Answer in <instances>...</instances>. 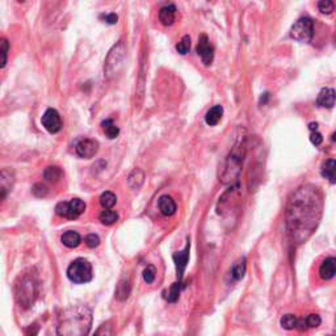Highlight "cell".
<instances>
[{"instance_id":"6","label":"cell","mask_w":336,"mask_h":336,"mask_svg":"<svg viewBox=\"0 0 336 336\" xmlns=\"http://www.w3.org/2000/svg\"><path fill=\"white\" fill-rule=\"evenodd\" d=\"M67 277L74 284H86L93 277L92 265L86 259H76L67 268Z\"/></svg>"},{"instance_id":"30","label":"cell","mask_w":336,"mask_h":336,"mask_svg":"<svg viewBox=\"0 0 336 336\" xmlns=\"http://www.w3.org/2000/svg\"><path fill=\"white\" fill-rule=\"evenodd\" d=\"M318 9L323 15H330V13L333 12V9H335V3L331 2V0H322V2L318 3Z\"/></svg>"},{"instance_id":"21","label":"cell","mask_w":336,"mask_h":336,"mask_svg":"<svg viewBox=\"0 0 336 336\" xmlns=\"http://www.w3.org/2000/svg\"><path fill=\"white\" fill-rule=\"evenodd\" d=\"M144 181V174L142 170L139 168H135L134 171L129 175V179H128V184L132 189H139L141 185Z\"/></svg>"},{"instance_id":"29","label":"cell","mask_w":336,"mask_h":336,"mask_svg":"<svg viewBox=\"0 0 336 336\" xmlns=\"http://www.w3.org/2000/svg\"><path fill=\"white\" fill-rule=\"evenodd\" d=\"M181 285H183V282L177 281L171 286V289H170V293H168V301H170V302L174 303L179 300V297H180V291H181Z\"/></svg>"},{"instance_id":"40","label":"cell","mask_w":336,"mask_h":336,"mask_svg":"<svg viewBox=\"0 0 336 336\" xmlns=\"http://www.w3.org/2000/svg\"><path fill=\"white\" fill-rule=\"evenodd\" d=\"M37 332H38V326H37V324H33V326H30V327L28 328L27 336H36Z\"/></svg>"},{"instance_id":"3","label":"cell","mask_w":336,"mask_h":336,"mask_svg":"<svg viewBox=\"0 0 336 336\" xmlns=\"http://www.w3.org/2000/svg\"><path fill=\"white\" fill-rule=\"evenodd\" d=\"M244 156H246V144L240 142L230 151L226 162L222 167V171L219 174V180L223 184H233L239 179V175L243 167Z\"/></svg>"},{"instance_id":"23","label":"cell","mask_w":336,"mask_h":336,"mask_svg":"<svg viewBox=\"0 0 336 336\" xmlns=\"http://www.w3.org/2000/svg\"><path fill=\"white\" fill-rule=\"evenodd\" d=\"M102 130H104L105 135L108 137L109 139H114L117 138L118 134H120V129H118V126L113 122V120L108 118V120H104L101 122Z\"/></svg>"},{"instance_id":"18","label":"cell","mask_w":336,"mask_h":336,"mask_svg":"<svg viewBox=\"0 0 336 336\" xmlns=\"http://www.w3.org/2000/svg\"><path fill=\"white\" fill-rule=\"evenodd\" d=\"M322 176L331 184H336V159H328L322 164Z\"/></svg>"},{"instance_id":"33","label":"cell","mask_w":336,"mask_h":336,"mask_svg":"<svg viewBox=\"0 0 336 336\" xmlns=\"http://www.w3.org/2000/svg\"><path fill=\"white\" fill-rule=\"evenodd\" d=\"M155 276H156L155 267H154V265H147L146 269L143 270L144 282H147V284H151V282H154V280H155Z\"/></svg>"},{"instance_id":"25","label":"cell","mask_w":336,"mask_h":336,"mask_svg":"<svg viewBox=\"0 0 336 336\" xmlns=\"http://www.w3.org/2000/svg\"><path fill=\"white\" fill-rule=\"evenodd\" d=\"M244 273H246V259H240L233 265V269H231V277L235 280V281H239L244 277Z\"/></svg>"},{"instance_id":"27","label":"cell","mask_w":336,"mask_h":336,"mask_svg":"<svg viewBox=\"0 0 336 336\" xmlns=\"http://www.w3.org/2000/svg\"><path fill=\"white\" fill-rule=\"evenodd\" d=\"M298 321H300V318H297L296 315L286 314L282 317L280 323H281V327L285 330H294L298 327Z\"/></svg>"},{"instance_id":"31","label":"cell","mask_w":336,"mask_h":336,"mask_svg":"<svg viewBox=\"0 0 336 336\" xmlns=\"http://www.w3.org/2000/svg\"><path fill=\"white\" fill-rule=\"evenodd\" d=\"M189 49H191V37L184 36L183 38H181V41L176 45V50L177 53H180V54L184 55L188 53Z\"/></svg>"},{"instance_id":"14","label":"cell","mask_w":336,"mask_h":336,"mask_svg":"<svg viewBox=\"0 0 336 336\" xmlns=\"http://www.w3.org/2000/svg\"><path fill=\"white\" fill-rule=\"evenodd\" d=\"M319 276L323 280H331L336 276V258H326L319 265Z\"/></svg>"},{"instance_id":"20","label":"cell","mask_w":336,"mask_h":336,"mask_svg":"<svg viewBox=\"0 0 336 336\" xmlns=\"http://www.w3.org/2000/svg\"><path fill=\"white\" fill-rule=\"evenodd\" d=\"M60 240H62V243L66 247H69V248H76V247L80 244L81 238L76 231L70 230V231H66V233L62 235Z\"/></svg>"},{"instance_id":"32","label":"cell","mask_w":336,"mask_h":336,"mask_svg":"<svg viewBox=\"0 0 336 336\" xmlns=\"http://www.w3.org/2000/svg\"><path fill=\"white\" fill-rule=\"evenodd\" d=\"M8 41L6 38H2V42H0V54H2V62H0V67L4 69L7 65V55H8Z\"/></svg>"},{"instance_id":"28","label":"cell","mask_w":336,"mask_h":336,"mask_svg":"<svg viewBox=\"0 0 336 336\" xmlns=\"http://www.w3.org/2000/svg\"><path fill=\"white\" fill-rule=\"evenodd\" d=\"M116 202H117V197H116V195H114L113 192L107 191V192H104L100 196V204H101V206L104 207V209H111V207H113L114 205H116Z\"/></svg>"},{"instance_id":"22","label":"cell","mask_w":336,"mask_h":336,"mask_svg":"<svg viewBox=\"0 0 336 336\" xmlns=\"http://www.w3.org/2000/svg\"><path fill=\"white\" fill-rule=\"evenodd\" d=\"M62 175V170L59 167H57V165H49L44 171V179L46 181H50V183H57V181L60 180Z\"/></svg>"},{"instance_id":"24","label":"cell","mask_w":336,"mask_h":336,"mask_svg":"<svg viewBox=\"0 0 336 336\" xmlns=\"http://www.w3.org/2000/svg\"><path fill=\"white\" fill-rule=\"evenodd\" d=\"M132 286H130V281L128 279H123L118 282L117 289H116V297L120 301H125L129 297Z\"/></svg>"},{"instance_id":"26","label":"cell","mask_w":336,"mask_h":336,"mask_svg":"<svg viewBox=\"0 0 336 336\" xmlns=\"http://www.w3.org/2000/svg\"><path fill=\"white\" fill-rule=\"evenodd\" d=\"M99 219H100V221H101L102 225L111 226V225H113V223L117 222L118 214L116 213V212H114V210L105 209V210H102L101 213H100Z\"/></svg>"},{"instance_id":"34","label":"cell","mask_w":336,"mask_h":336,"mask_svg":"<svg viewBox=\"0 0 336 336\" xmlns=\"http://www.w3.org/2000/svg\"><path fill=\"white\" fill-rule=\"evenodd\" d=\"M305 319H306L307 328H317L322 323V319L318 314H310Z\"/></svg>"},{"instance_id":"37","label":"cell","mask_w":336,"mask_h":336,"mask_svg":"<svg viewBox=\"0 0 336 336\" xmlns=\"http://www.w3.org/2000/svg\"><path fill=\"white\" fill-rule=\"evenodd\" d=\"M32 192H33V195L37 196V197H44V196L48 195L49 191L44 184H36V185L32 188Z\"/></svg>"},{"instance_id":"13","label":"cell","mask_w":336,"mask_h":336,"mask_svg":"<svg viewBox=\"0 0 336 336\" xmlns=\"http://www.w3.org/2000/svg\"><path fill=\"white\" fill-rule=\"evenodd\" d=\"M13 183H15V174L9 168H3L0 174V196L2 198H6L7 193L11 191Z\"/></svg>"},{"instance_id":"9","label":"cell","mask_w":336,"mask_h":336,"mask_svg":"<svg viewBox=\"0 0 336 336\" xmlns=\"http://www.w3.org/2000/svg\"><path fill=\"white\" fill-rule=\"evenodd\" d=\"M41 123L51 134L58 133L62 129V118H60L59 113L53 108H49L45 113L42 114Z\"/></svg>"},{"instance_id":"1","label":"cell","mask_w":336,"mask_h":336,"mask_svg":"<svg viewBox=\"0 0 336 336\" xmlns=\"http://www.w3.org/2000/svg\"><path fill=\"white\" fill-rule=\"evenodd\" d=\"M323 214V195L318 186L305 184L290 195L286 205V228L296 244L306 242Z\"/></svg>"},{"instance_id":"10","label":"cell","mask_w":336,"mask_h":336,"mask_svg":"<svg viewBox=\"0 0 336 336\" xmlns=\"http://www.w3.org/2000/svg\"><path fill=\"white\" fill-rule=\"evenodd\" d=\"M189 249H191V242L189 239L186 240V244L181 251H177L174 254V261L175 265H176V272H177V281L183 282L184 272H185L186 264H188L189 260Z\"/></svg>"},{"instance_id":"7","label":"cell","mask_w":336,"mask_h":336,"mask_svg":"<svg viewBox=\"0 0 336 336\" xmlns=\"http://www.w3.org/2000/svg\"><path fill=\"white\" fill-rule=\"evenodd\" d=\"M290 36L296 41L310 42L314 36V23L309 17H301L291 27Z\"/></svg>"},{"instance_id":"4","label":"cell","mask_w":336,"mask_h":336,"mask_svg":"<svg viewBox=\"0 0 336 336\" xmlns=\"http://www.w3.org/2000/svg\"><path fill=\"white\" fill-rule=\"evenodd\" d=\"M37 296H38V288H37L36 279L32 275H24L20 277L15 285V297L16 301L20 303V306L24 309L32 307Z\"/></svg>"},{"instance_id":"12","label":"cell","mask_w":336,"mask_h":336,"mask_svg":"<svg viewBox=\"0 0 336 336\" xmlns=\"http://www.w3.org/2000/svg\"><path fill=\"white\" fill-rule=\"evenodd\" d=\"M197 54L201 57L204 65L209 66L213 62L214 58V48L213 45L210 44L209 38H207L206 34H202L200 38H198L197 44Z\"/></svg>"},{"instance_id":"43","label":"cell","mask_w":336,"mask_h":336,"mask_svg":"<svg viewBox=\"0 0 336 336\" xmlns=\"http://www.w3.org/2000/svg\"><path fill=\"white\" fill-rule=\"evenodd\" d=\"M335 44H336V38H335Z\"/></svg>"},{"instance_id":"15","label":"cell","mask_w":336,"mask_h":336,"mask_svg":"<svg viewBox=\"0 0 336 336\" xmlns=\"http://www.w3.org/2000/svg\"><path fill=\"white\" fill-rule=\"evenodd\" d=\"M336 102V91L332 88H323L317 97V105L322 108H332Z\"/></svg>"},{"instance_id":"17","label":"cell","mask_w":336,"mask_h":336,"mask_svg":"<svg viewBox=\"0 0 336 336\" xmlns=\"http://www.w3.org/2000/svg\"><path fill=\"white\" fill-rule=\"evenodd\" d=\"M175 17H176V7L175 4H165L159 11V21L165 27L174 24Z\"/></svg>"},{"instance_id":"2","label":"cell","mask_w":336,"mask_h":336,"mask_svg":"<svg viewBox=\"0 0 336 336\" xmlns=\"http://www.w3.org/2000/svg\"><path fill=\"white\" fill-rule=\"evenodd\" d=\"M92 328V310L87 305H72L60 312L58 336H87Z\"/></svg>"},{"instance_id":"36","label":"cell","mask_w":336,"mask_h":336,"mask_svg":"<svg viewBox=\"0 0 336 336\" xmlns=\"http://www.w3.org/2000/svg\"><path fill=\"white\" fill-rule=\"evenodd\" d=\"M84 242H86V244H87L90 248H96L100 244V238L97 237L96 234H88L87 237H86V239H84Z\"/></svg>"},{"instance_id":"16","label":"cell","mask_w":336,"mask_h":336,"mask_svg":"<svg viewBox=\"0 0 336 336\" xmlns=\"http://www.w3.org/2000/svg\"><path fill=\"white\" fill-rule=\"evenodd\" d=\"M158 206H159L160 213L165 217H171L176 213V202L174 201L171 196L163 195L158 201Z\"/></svg>"},{"instance_id":"42","label":"cell","mask_w":336,"mask_h":336,"mask_svg":"<svg viewBox=\"0 0 336 336\" xmlns=\"http://www.w3.org/2000/svg\"><path fill=\"white\" fill-rule=\"evenodd\" d=\"M331 139H332L333 142H336V132L333 133V134H332V137H331Z\"/></svg>"},{"instance_id":"5","label":"cell","mask_w":336,"mask_h":336,"mask_svg":"<svg viewBox=\"0 0 336 336\" xmlns=\"http://www.w3.org/2000/svg\"><path fill=\"white\" fill-rule=\"evenodd\" d=\"M125 57L126 46L125 44H123V41H120L111 49V51L108 53V57L105 59L104 74L107 78L112 79L117 75L120 70L122 69Z\"/></svg>"},{"instance_id":"35","label":"cell","mask_w":336,"mask_h":336,"mask_svg":"<svg viewBox=\"0 0 336 336\" xmlns=\"http://www.w3.org/2000/svg\"><path fill=\"white\" fill-rule=\"evenodd\" d=\"M93 336H113V333H112L111 324L109 323L101 324V326L97 328L96 332H95V335Z\"/></svg>"},{"instance_id":"41","label":"cell","mask_w":336,"mask_h":336,"mask_svg":"<svg viewBox=\"0 0 336 336\" xmlns=\"http://www.w3.org/2000/svg\"><path fill=\"white\" fill-rule=\"evenodd\" d=\"M309 129L310 130H315V132H317V130H318V123H317V122H311L309 125Z\"/></svg>"},{"instance_id":"39","label":"cell","mask_w":336,"mask_h":336,"mask_svg":"<svg viewBox=\"0 0 336 336\" xmlns=\"http://www.w3.org/2000/svg\"><path fill=\"white\" fill-rule=\"evenodd\" d=\"M102 18L105 20V23H108V24L113 25L117 23L118 16L116 13H107V15H102Z\"/></svg>"},{"instance_id":"38","label":"cell","mask_w":336,"mask_h":336,"mask_svg":"<svg viewBox=\"0 0 336 336\" xmlns=\"http://www.w3.org/2000/svg\"><path fill=\"white\" fill-rule=\"evenodd\" d=\"M310 141H311V143L315 144V146H319V144L323 142V137H322L321 133L317 130V132L311 133V135H310Z\"/></svg>"},{"instance_id":"11","label":"cell","mask_w":336,"mask_h":336,"mask_svg":"<svg viewBox=\"0 0 336 336\" xmlns=\"http://www.w3.org/2000/svg\"><path fill=\"white\" fill-rule=\"evenodd\" d=\"M75 151L80 158L84 159H91L96 155L99 151V142L91 138H84L76 143Z\"/></svg>"},{"instance_id":"8","label":"cell","mask_w":336,"mask_h":336,"mask_svg":"<svg viewBox=\"0 0 336 336\" xmlns=\"http://www.w3.org/2000/svg\"><path fill=\"white\" fill-rule=\"evenodd\" d=\"M86 210V202L80 198H72L69 202H59L55 206V213L59 217L69 219L78 218L80 214L84 213Z\"/></svg>"},{"instance_id":"19","label":"cell","mask_w":336,"mask_h":336,"mask_svg":"<svg viewBox=\"0 0 336 336\" xmlns=\"http://www.w3.org/2000/svg\"><path fill=\"white\" fill-rule=\"evenodd\" d=\"M223 114V108L221 105H216L213 108H210L207 111L206 116H205V122L207 123L209 126H214L221 121Z\"/></svg>"}]
</instances>
